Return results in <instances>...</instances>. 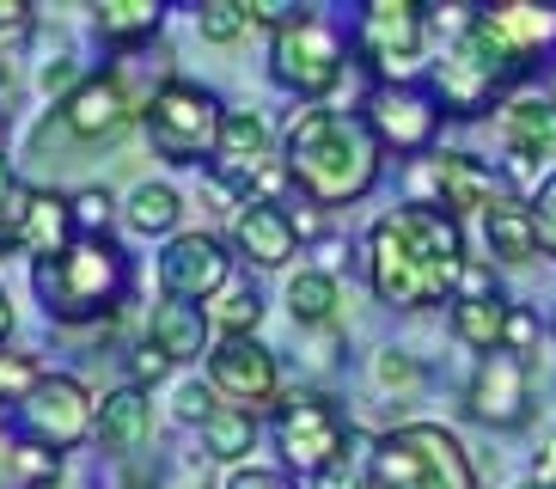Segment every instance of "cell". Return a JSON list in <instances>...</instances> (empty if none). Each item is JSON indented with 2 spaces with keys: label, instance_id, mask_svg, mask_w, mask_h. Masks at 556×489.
Returning <instances> with one entry per match:
<instances>
[{
  "label": "cell",
  "instance_id": "obj_1",
  "mask_svg": "<svg viewBox=\"0 0 556 489\" xmlns=\"http://www.w3.org/2000/svg\"><path fill=\"white\" fill-rule=\"evenodd\" d=\"M367 276H374L379 300L397 312L441 306L465 276V239L446 209H397L386 214L367 239Z\"/></svg>",
  "mask_w": 556,
  "mask_h": 489
},
{
  "label": "cell",
  "instance_id": "obj_2",
  "mask_svg": "<svg viewBox=\"0 0 556 489\" xmlns=\"http://www.w3.org/2000/svg\"><path fill=\"white\" fill-rule=\"evenodd\" d=\"M288 178L325 202V209H349L361 196L374 190L379 178V141L367 123L337 111H306L288 129Z\"/></svg>",
  "mask_w": 556,
  "mask_h": 489
},
{
  "label": "cell",
  "instance_id": "obj_3",
  "mask_svg": "<svg viewBox=\"0 0 556 489\" xmlns=\"http://www.w3.org/2000/svg\"><path fill=\"white\" fill-rule=\"evenodd\" d=\"M37 293L50 318L62 325H80V318H99L116 306L123 293V251L111 239H74L50 258H37Z\"/></svg>",
  "mask_w": 556,
  "mask_h": 489
},
{
  "label": "cell",
  "instance_id": "obj_4",
  "mask_svg": "<svg viewBox=\"0 0 556 489\" xmlns=\"http://www.w3.org/2000/svg\"><path fill=\"white\" fill-rule=\"evenodd\" d=\"M367 489H477V472L458 435L434 423H409L367 453Z\"/></svg>",
  "mask_w": 556,
  "mask_h": 489
},
{
  "label": "cell",
  "instance_id": "obj_5",
  "mask_svg": "<svg viewBox=\"0 0 556 489\" xmlns=\"http://www.w3.org/2000/svg\"><path fill=\"white\" fill-rule=\"evenodd\" d=\"M520 67H526L520 49L507 43L490 18H471V25L458 32V43L446 49L434 86H441V104L453 116H477L495 92H507V86L520 80Z\"/></svg>",
  "mask_w": 556,
  "mask_h": 489
},
{
  "label": "cell",
  "instance_id": "obj_6",
  "mask_svg": "<svg viewBox=\"0 0 556 489\" xmlns=\"http://www.w3.org/2000/svg\"><path fill=\"white\" fill-rule=\"evenodd\" d=\"M220 123H227V111L190 80H165L160 92H153V104H148L153 147H160L165 160H178V165H197L202 153H214V147H220Z\"/></svg>",
  "mask_w": 556,
  "mask_h": 489
},
{
  "label": "cell",
  "instance_id": "obj_7",
  "mask_svg": "<svg viewBox=\"0 0 556 489\" xmlns=\"http://www.w3.org/2000/svg\"><path fill=\"white\" fill-rule=\"evenodd\" d=\"M343 435H349L343 410L330 404L325 391H288L276 404V447L306 477H325L343 459Z\"/></svg>",
  "mask_w": 556,
  "mask_h": 489
},
{
  "label": "cell",
  "instance_id": "obj_8",
  "mask_svg": "<svg viewBox=\"0 0 556 489\" xmlns=\"http://www.w3.org/2000/svg\"><path fill=\"white\" fill-rule=\"evenodd\" d=\"M269 67H276L281 86L318 98L343 80V37L330 32L325 18H294L288 32H276V49H269Z\"/></svg>",
  "mask_w": 556,
  "mask_h": 489
},
{
  "label": "cell",
  "instance_id": "obj_9",
  "mask_svg": "<svg viewBox=\"0 0 556 489\" xmlns=\"http://www.w3.org/2000/svg\"><path fill=\"white\" fill-rule=\"evenodd\" d=\"M18 428L37 440V447H50V453H67V447H80L86 435H99V410L86 404V391L74 379H50L18 404Z\"/></svg>",
  "mask_w": 556,
  "mask_h": 489
},
{
  "label": "cell",
  "instance_id": "obj_10",
  "mask_svg": "<svg viewBox=\"0 0 556 489\" xmlns=\"http://www.w3.org/2000/svg\"><path fill=\"white\" fill-rule=\"evenodd\" d=\"M361 49L374 55V67L386 80L416 74V62H422V7H409V0H374L361 13Z\"/></svg>",
  "mask_w": 556,
  "mask_h": 489
},
{
  "label": "cell",
  "instance_id": "obj_11",
  "mask_svg": "<svg viewBox=\"0 0 556 489\" xmlns=\"http://www.w3.org/2000/svg\"><path fill=\"white\" fill-rule=\"evenodd\" d=\"M471 416L490 428H520L532 416V367L514 349H490L471 379Z\"/></svg>",
  "mask_w": 556,
  "mask_h": 489
},
{
  "label": "cell",
  "instance_id": "obj_12",
  "mask_svg": "<svg viewBox=\"0 0 556 489\" xmlns=\"http://www.w3.org/2000/svg\"><path fill=\"white\" fill-rule=\"evenodd\" d=\"M208 386L232 398V410H257L276 398V355L257 337H220L208 349Z\"/></svg>",
  "mask_w": 556,
  "mask_h": 489
},
{
  "label": "cell",
  "instance_id": "obj_13",
  "mask_svg": "<svg viewBox=\"0 0 556 489\" xmlns=\"http://www.w3.org/2000/svg\"><path fill=\"white\" fill-rule=\"evenodd\" d=\"M367 129H374L379 147L428 153V147H434V129H441V111H434L422 92H409V86H379V92L367 98Z\"/></svg>",
  "mask_w": 556,
  "mask_h": 489
},
{
  "label": "cell",
  "instance_id": "obj_14",
  "mask_svg": "<svg viewBox=\"0 0 556 489\" xmlns=\"http://www.w3.org/2000/svg\"><path fill=\"white\" fill-rule=\"evenodd\" d=\"M160 288H165V300H184V306L220 293L227 288V251L208 233H178L160 258Z\"/></svg>",
  "mask_w": 556,
  "mask_h": 489
},
{
  "label": "cell",
  "instance_id": "obj_15",
  "mask_svg": "<svg viewBox=\"0 0 556 489\" xmlns=\"http://www.w3.org/2000/svg\"><path fill=\"white\" fill-rule=\"evenodd\" d=\"M129 92L111 74H92L74 98H62V129L80 135V141H111V135L129 129Z\"/></svg>",
  "mask_w": 556,
  "mask_h": 489
},
{
  "label": "cell",
  "instance_id": "obj_16",
  "mask_svg": "<svg viewBox=\"0 0 556 489\" xmlns=\"http://www.w3.org/2000/svg\"><path fill=\"white\" fill-rule=\"evenodd\" d=\"M214 160H220V184H232V190H251V178H257L263 190L276 184V172L263 165V160H269V129H263L251 111H227Z\"/></svg>",
  "mask_w": 556,
  "mask_h": 489
},
{
  "label": "cell",
  "instance_id": "obj_17",
  "mask_svg": "<svg viewBox=\"0 0 556 489\" xmlns=\"http://www.w3.org/2000/svg\"><path fill=\"white\" fill-rule=\"evenodd\" d=\"M232 239H239V251H245L251 263L276 269V263L294 258L300 227H294V214L276 209V202H245V209H239V221H232Z\"/></svg>",
  "mask_w": 556,
  "mask_h": 489
},
{
  "label": "cell",
  "instance_id": "obj_18",
  "mask_svg": "<svg viewBox=\"0 0 556 489\" xmlns=\"http://www.w3.org/2000/svg\"><path fill=\"white\" fill-rule=\"evenodd\" d=\"M148 428H153V404L141 386H123L99 404V447L104 453H141Z\"/></svg>",
  "mask_w": 556,
  "mask_h": 489
},
{
  "label": "cell",
  "instance_id": "obj_19",
  "mask_svg": "<svg viewBox=\"0 0 556 489\" xmlns=\"http://www.w3.org/2000/svg\"><path fill=\"white\" fill-rule=\"evenodd\" d=\"M483 227H490V251H495L502 263H532V258H539L532 202H514V196H502V202H490V209H483Z\"/></svg>",
  "mask_w": 556,
  "mask_h": 489
},
{
  "label": "cell",
  "instance_id": "obj_20",
  "mask_svg": "<svg viewBox=\"0 0 556 489\" xmlns=\"http://www.w3.org/2000/svg\"><path fill=\"white\" fill-rule=\"evenodd\" d=\"M202 337H208V325H202V312H197V306H184V300H160V306H153L148 342L160 349L165 361L202 355Z\"/></svg>",
  "mask_w": 556,
  "mask_h": 489
},
{
  "label": "cell",
  "instance_id": "obj_21",
  "mask_svg": "<svg viewBox=\"0 0 556 489\" xmlns=\"http://www.w3.org/2000/svg\"><path fill=\"white\" fill-rule=\"evenodd\" d=\"M434 178H441V202H446V214H453V221L465 209H490V202H495V178L477 160H465V153L434 160Z\"/></svg>",
  "mask_w": 556,
  "mask_h": 489
},
{
  "label": "cell",
  "instance_id": "obj_22",
  "mask_svg": "<svg viewBox=\"0 0 556 489\" xmlns=\"http://www.w3.org/2000/svg\"><path fill=\"white\" fill-rule=\"evenodd\" d=\"M502 135H507V147H514V160L520 165L551 160L556 153V111L551 104H507Z\"/></svg>",
  "mask_w": 556,
  "mask_h": 489
},
{
  "label": "cell",
  "instance_id": "obj_23",
  "mask_svg": "<svg viewBox=\"0 0 556 489\" xmlns=\"http://www.w3.org/2000/svg\"><path fill=\"white\" fill-rule=\"evenodd\" d=\"M507 318H514V312H507L502 300H458L453 306L458 342H471V349H483V355L507 342Z\"/></svg>",
  "mask_w": 556,
  "mask_h": 489
},
{
  "label": "cell",
  "instance_id": "obj_24",
  "mask_svg": "<svg viewBox=\"0 0 556 489\" xmlns=\"http://www.w3.org/2000/svg\"><path fill=\"white\" fill-rule=\"evenodd\" d=\"M92 13H99L104 43H141V37L160 32V0H104Z\"/></svg>",
  "mask_w": 556,
  "mask_h": 489
},
{
  "label": "cell",
  "instance_id": "obj_25",
  "mask_svg": "<svg viewBox=\"0 0 556 489\" xmlns=\"http://www.w3.org/2000/svg\"><path fill=\"white\" fill-rule=\"evenodd\" d=\"M483 18H490L520 55H532V49H544L556 37V18L544 13V7H520V0H514V7H495V13H483Z\"/></svg>",
  "mask_w": 556,
  "mask_h": 489
},
{
  "label": "cell",
  "instance_id": "obj_26",
  "mask_svg": "<svg viewBox=\"0 0 556 489\" xmlns=\"http://www.w3.org/2000/svg\"><path fill=\"white\" fill-rule=\"evenodd\" d=\"M288 306H294L300 325H330L343 300H337V281H330L325 269H300V276L288 281Z\"/></svg>",
  "mask_w": 556,
  "mask_h": 489
},
{
  "label": "cell",
  "instance_id": "obj_27",
  "mask_svg": "<svg viewBox=\"0 0 556 489\" xmlns=\"http://www.w3.org/2000/svg\"><path fill=\"white\" fill-rule=\"evenodd\" d=\"M202 440H208V453H214V459H245V453H251V440H257V423H251V410L220 404L208 423H202Z\"/></svg>",
  "mask_w": 556,
  "mask_h": 489
},
{
  "label": "cell",
  "instance_id": "obj_28",
  "mask_svg": "<svg viewBox=\"0 0 556 489\" xmlns=\"http://www.w3.org/2000/svg\"><path fill=\"white\" fill-rule=\"evenodd\" d=\"M129 221L141 233H172L178 227V190H172V184H141V190L129 196Z\"/></svg>",
  "mask_w": 556,
  "mask_h": 489
},
{
  "label": "cell",
  "instance_id": "obj_29",
  "mask_svg": "<svg viewBox=\"0 0 556 489\" xmlns=\"http://www.w3.org/2000/svg\"><path fill=\"white\" fill-rule=\"evenodd\" d=\"M197 25H202V37H208V43H232V37L251 25V13H245V0H202Z\"/></svg>",
  "mask_w": 556,
  "mask_h": 489
},
{
  "label": "cell",
  "instance_id": "obj_30",
  "mask_svg": "<svg viewBox=\"0 0 556 489\" xmlns=\"http://www.w3.org/2000/svg\"><path fill=\"white\" fill-rule=\"evenodd\" d=\"M37 386H43V374L31 355H0V404H25Z\"/></svg>",
  "mask_w": 556,
  "mask_h": 489
},
{
  "label": "cell",
  "instance_id": "obj_31",
  "mask_svg": "<svg viewBox=\"0 0 556 489\" xmlns=\"http://www.w3.org/2000/svg\"><path fill=\"white\" fill-rule=\"evenodd\" d=\"M257 318H263L257 293H227V300L214 306V325L227 330V337H251V330H257Z\"/></svg>",
  "mask_w": 556,
  "mask_h": 489
},
{
  "label": "cell",
  "instance_id": "obj_32",
  "mask_svg": "<svg viewBox=\"0 0 556 489\" xmlns=\"http://www.w3.org/2000/svg\"><path fill=\"white\" fill-rule=\"evenodd\" d=\"M50 477H55V453L37 447V440H25L13 459V489H37V484H50Z\"/></svg>",
  "mask_w": 556,
  "mask_h": 489
},
{
  "label": "cell",
  "instance_id": "obj_33",
  "mask_svg": "<svg viewBox=\"0 0 556 489\" xmlns=\"http://www.w3.org/2000/svg\"><path fill=\"white\" fill-rule=\"evenodd\" d=\"M67 209H74V233L80 239H104V221H111V196L104 190H80Z\"/></svg>",
  "mask_w": 556,
  "mask_h": 489
},
{
  "label": "cell",
  "instance_id": "obj_34",
  "mask_svg": "<svg viewBox=\"0 0 556 489\" xmlns=\"http://www.w3.org/2000/svg\"><path fill=\"white\" fill-rule=\"evenodd\" d=\"M532 227H539V251L556 258V178H544V190L532 196Z\"/></svg>",
  "mask_w": 556,
  "mask_h": 489
},
{
  "label": "cell",
  "instance_id": "obj_35",
  "mask_svg": "<svg viewBox=\"0 0 556 489\" xmlns=\"http://www.w3.org/2000/svg\"><path fill=\"white\" fill-rule=\"evenodd\" d=\"M458 300H502V293H495V269H490V263H465V276H458Z\"/></svg>",
  "mask_w": 556,
  "mask_h": 489
},
{
  "label": "cell",
  "instance_id": "obj_36",
  "mask_svg": "<svg viewBox=\"0 0 556 489\" xmlns=\"http://www.w3.org/2000/svg\"><path fill=\"white\" fill-rule=\"evenodd\" d=\"M245 13L257 18V25H276V32H288L300 18V7H288V0H245Z\"/></svg>",
  "mask_w": 556,
  "mask_h": 489
},
{
  "label": "cell",
  "instance_id": "obj_37",
  "mask_svg": "<svg viewBox=\"0 0 556 489\" xmlns=\"http://www.w3.org/2000/svg\"><path fill=\"white\" fill-rule=\"evenodd\" d=\"M355 484H367V465H349V453L318 477V489H355Z\"/></svg>",
  "mask_w": 556,
  "mask_h": 489
},
{
  "label": "cell",
  "instance_id": "obj_38",
  "mask_svg": "<svg viewBox=\"0 0 556 489\" xmlns=\"http://www.w3.org/2000/svg\"><path fill=\"white\" fill-rule=\"evenodd\" d=\"M539 337V318H532V312H514V318H507V342L502 349H514V355H526V342Z\"/></svg>",
  "mask_w": 556,
  "mask_h": 489
},
{
  "label": "cell",
  "instance_id": "obj_39",
  "mask_svg": "<svg viewBox=\"0 0 556 489\" xmlns=\"http://www.w3.org/2000/svg\"><path fill=\"white\" fill-rule=\"evenodd\" d=\"M43 86H50V92H67V98H74L86 80L74 74V62H50V67H43Z\"/></svg>",
  "mask_w": 556,
  "mask_h": 489
},
{
  "label": "cell",
  "instance_id": "obj_40",
  "mask_svg": "<svg viewBox=\"0 0 556 489\" xmlns=\"http://www.w3.org/2000/svg\"><path fill=\"white\" fill-rule=\"evenodd\" d=\"M129 367H135V386H141V379H160L165 367H172V361H165L160 349L148 342V349H135V361H129Z\"/></svg>",
  "mask_w": 556,
  "mask_h": 489
},
{
  "label": "cell",
  "instance_id": "obj_41",
  "mask_svg": "<svg viewBox=\"0 0 556 489\" xmlns=\"http://www.w3.org/2000/svg\"><path fill=\"white\" fill-rule=\"evenodd\" d=\"M416 379V361L404 355H379V386H409Z\"/></svg>",
  "mask_w": 556,
  "mask_h": 489
},
{
  "label": "cell",
  "instance_id": "obj_42",
  "mask_svg": "<svg viewBox=\"0 0 556 489\" xmlns=\"http://www.w3.org/2000/svg\"><path fill=\"white\" fill-rule=\"evenodd\" d=\"M25 13H31L25 0H0V32H13V25H25Z\"/></svg>",
  "mask_w": 556,
  "mask_h": 489
},
{
  "label": "cell",
  "instance_id": "obj_43",
  "mask_svg": "<svg viewBox=\"0 0 556 489\" xmlns=\"http://www.w3.org/2000/svg\"><path fill=\"white\" fill-rule=\"evenodd\" d=\"M232 489H294V484H281V477H263V472H251V477H239Z\"/></svg>",
  "mask_w": 556,
  "mask_h": 489
},
{
  "label": "cell",
  "instance_id": "obj_44",
  "mask_svg": "<svg viewBox=\"0 0 556 489\" xmlns=\"http://www.w3.org/2000/svg\"><path fill=\"white\" fill-rule=\"evenodd\" d=\"M13 190H18V184H13V172H7V160H0V209L13 202Z\"/></svg>",
  "mask_w": 556,
  "mask_h": 489
},
{
  "label": "cell",
  "instance_id": "obj_45",
  "mask_svg": "<svg viewBox=\"0 0 556 489\" xmlns=\"http://www.w3.org/2000/svg\"><path fill=\"white\" fill-rule=\"evenodd\" d=\"M7 330H13V300H7V288H0V342H7Z\"/></svg>",
  "mask_w": 556,
  "mask_h": 489
},
{
  "label": "cell",
  "instance_id": "obj_46",
  "mask_svg": "<svg viewBox=\"0 0 556 489\" xmlns=\"http://www.w3.org/2000/svg\"><path fill=\"white\" fill-rule=\"evenodd\" d=\"M520 489H556V477H551V472H539V477H526Z\"/></svg>",
  "mask_w": 556,
  "mask_h": 489
}]
</instances>
